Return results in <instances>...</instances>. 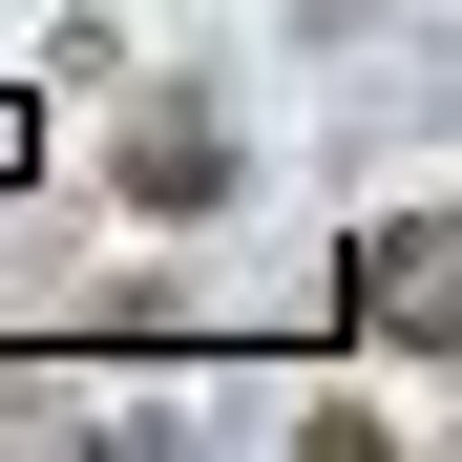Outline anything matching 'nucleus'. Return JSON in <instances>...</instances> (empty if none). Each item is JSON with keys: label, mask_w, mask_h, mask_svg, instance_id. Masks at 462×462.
Masks as SVG:
<instances>
[{"label": "nucleus", "mask_w": 462, "mask_h": 462, "mask_svg": "<svg viewBox=\"0 0 462 462\" xmlns=\"http://www.w3.org/2000/svg\"><path fill=\"white\" fill-rule=\"evenodd\" d=\"M126 189H147V210H210V189H231V147H210V126H147V147H126Z\"/></svg>", "instance_id": "obj_2"}, {"label": "nucleus", "mask_w": 462, "mask_h": 462, "mask_svg": "<svg viewBox=\"0 0 462 462\" xmlns=\"http://www.w3.org/2000/svg\"><path fill=\"white\" fill-rule=\"evenodd\" d=\"M441 273H462V231L441 210H378L357 231V337H441Z\"/></svg>", "instance_id": "obj_1"}, {"label": "nucleus", "mask_w": 462, "mask_h": 462, "mask_svg": "<svg viewBox=\"0 0 462 462\" xmlns=\"http://www.w3.org/2000/svg\"><path fill=\"white\" fill-rule=\"evenodd\" d=\"M0 189H42V106L22 85H0Z\"/></svg>", "instance_id": "obj_3"}]
</instances>
